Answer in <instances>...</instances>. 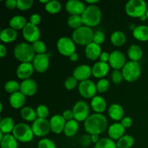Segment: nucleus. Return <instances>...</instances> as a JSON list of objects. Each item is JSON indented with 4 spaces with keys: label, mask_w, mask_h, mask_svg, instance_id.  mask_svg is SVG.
<instances>
[{
    "label": "nucleus",
    "mask_w": 148,
    "mask_h": 148,
    "mask_svg": "<svg viewBox=\"0 0 148 148\" xmlns=\"http://www.w3.org/2000/svg\"><path fill=\"white\" fill-rule=\"evenodd\" d=\"M108 127V121L101 114H93L89 116L84 123L85 130L91 134H100Z\"/></svg>",
    "instance_id": "1"
},
{
    "label": "nucleus",
    "mask_w": 148,
    "mask_h": 148,
    "mask_svg": "<svg viewBox=\"0 0 148 148\" xmlns=\"http://www.w3.org/2000/svg\"><path fill=\"white\" fill-rule=\"evenodd\" d=\"M81 17L84 25L90 27H95L101 23L102 12L98 6L91 4L86 7Z\"/></svg>",
    "instance_id": "2"
},
{
    "label": "nucleus",
    "mask_w": 148,
    "mask_h": 148,
    "mask_svg": "<svg viewBox=\"0 0 148 148\" xmlns=\"http://www.w3.org/2000/svg\"><path fill=\"white\" fill-rule=\"evenodd\" d=\"M35 51L33 46L27 43H20L14 49V57L22 63H30L35 56Z\"/></svg>",
    "instance_id": "3"
},
{
    "label": "nucleus",
    "mask_w": 148,
    "mask_h": 148,
    "mask_svg": "<svg viewBox=\"0 0 148 148\" xmlns=\"http://www.w3.org/2000/svg\"><path fill=\"white\" fill-rule=\"evenodd\" d=\"M94 33L91 27L82 25L74 30L72 33V40L75 43L82 46H88L93 42Z\"/></svg>",
    "instance_id": "4"
},
{
    "label": "nucleus",
    "mask_w": 148,
    "mask_h": 148,
    "mask_svg": "<svg viewBox=\"0 0 148 148\" xmlns=\"http://www.w3.org/2000/svg\"><path fill=\"white\" fill-rule=\"evenodd\" d=\"M147 10V4L144 0H130L125 5L126 13L132 17H140L146 14Z\"/></svg>",
    "instance_id": "5"
},
{
    "label": "nucleus",
    "mask_w": 148,
    "mask_h": 148,
    "mask_svg": "<svg viewBox=\"0 0 148 148\" xmlns=\"http://www.w3.org/2000/svg\"><path fill=\"white\" fill-rule=\"evenodd\" d=\"M12 135L17 141L21 143H28L33 140L34 134L30 126L25 123H19L14 126Z\"/></svg>",
    "instance_id": "6"
},
{
    "label": "nucleus",
    "mask_w": 148,
    "mask_h": 148,
    "mask_svg": "<svg viewBox=\"0 0 148 148\" xmlns=\"http://www.w3.org/2000/svg\"><path fill=\"white\" fill-rule=\"evenodd\" d=\"M123 77L128 82H134L137 80L141 74V66L137 62H127L121 70Z\"/></svg>",
    "instance_id": "7"
},
{
    "label": "nucleus",
    "mask_w": 148,
    "mask_h": 148,
    "mask_svg": "<svg viewBox=\"0 0 148 148\" xmlns=\"http://www.w3.org/2000/svg\"><path fill=\"white\" fill-rule=\"evenodd\" d=\"M31 128L34 135L44 137L51 131L50 122L46 119L37 118L32 124Z\"/></svg>",
    "instance_id": "8"
},
{
    "label": "nucleus",
    "mask_w": 148,
    "mask_h": 148,
    "mask_svg": "<svg viewBox=\"0 0 148 148\" xmlns=\"http://www.w3.org/2000/svg\"><path fill=\"white\" fill-rule=\"evenodd\" d=\"M57 49L61 54L66 56H70L75 53L76 46L73 40L67 37H62L57 42Z\"/></svg>",
    "instance_id": "9"
},
{
    "label": "nucleus",
    "mask_w": 148,
    "mask_h": 148,
    "mask_svg": "<svg viewBox=\"0 0 148 148\" xmlns=\"http://www.w3.org/2000/svg\"><path fill=\"white\" fill-rule=\"evenodd\" d=\"M72 111L75 120L77 121H85L89 116V106L85 101H79L75 104Z\"/></svg>",
    "instance_id": "10"
},
{
    "label": "nucleus",
    "mask_w": 148,
    "mask_h": 148,
    "mask_svg": "<svg viewBox=\"0 0 148 148\" xmlns=\"http://www.w3.org/2000/svg\"><path fill=\"white\" fill-rule=\"evenodd\" d=\"M79 92L83 98H94L97 92L96 85L92 81L86 79L80 82L78 87Z\"/></svg>",
    "instance_id": "11"
},
{
    "label": "nucleus",
    "mask_w": 148,
    "mask_h": 148,
    "mask_svg": "<svg viewBox=\"0 0 148 148\" xmlns=\"http://www.w3.org/2000/svg\"><path fill=\"white\" fill-rule=\"evenodd\" d=\"M23 35L27 41L33 43L38 40L40 37V30L38 26L34 25L30 23H27L25 27L23 29Z\"/></svg>",
    "instance_id": "12"
},
{
    "label": "nucleus",
    "mask_w": 148,
    "mask_h": 148,
    "mask_svg": "<svg viewBox=\"0 0 148 148\" xmlns=\"http://www.w3.org/2000/svg\"><path fill=\"white\" fill-rule=\"evenodd\" d=\"M109 64L114 69H119L124 67L126 62L125 55L120 51H114L110 53Z\"/></svg>",
    "instance_id": "13"
},
{
    "label": "nucleus",
    "mask_w": 148,
    "mask_h": 148,
    "mask_svg": "<svg viewBox=\"0 0 148 148\" xmlns=\"http://www.w3.org/2000/svg\"><path fill=\"white\" fill-rule=\"evenodd\" d=\"M33 65L37 72L40 73L46 72L49 66V55L46 53L36 55L33 61Z\"/></svg>",
    "instance_id": "14"
},
{
    "label": "nucleus",
    "mask_w": 148,
    "mask_h": 148,
    "mask_svg": "<svg viewBox=\"0 0 148 148\" xmlns=\"http://www.w3.org/2000/svg\"><path fill=\"white\" fill-rule=\"evenodd\" d=\"M49 122H50L51 131L55 134H60L64 130L66 121L63 116L56 114L51 117Z\"/></svg>",
    "instance_id": "15"
},
{
    "label": "nucleus",
    "mask_w": 148,
    "mask_h": 148,
    "mask_svg": "<svg viewBox=\"0 0 148 148\" xmlns=\"http://www.w3.org/2000/svg\"><path fill=\"white\" fill-rule=\"evenodd\" d=\"M86 7L79 0H69L66 3V10L71 15H82Z\"/></svg>",
    "instance_id": "16"
},
{
    "label": "nucleus",
    "mask_w": 148,
    "mask_h": 148,
    "mask_svg": "<svg viewBox=\"0 0 148 148\" xmlns=\"http://www.w3.org/2000/svg\"><path fill=\"white\" fill-rule=\"evenodd\" d=\"M38 85L33 79H27L23 80L20 84V92L25 96H33L36 93Z\"/></svg>",
    "instance_id": "17"
},
{
    "label": "nucleus",
    "mask_w": 148,
    "mask_h": 148,
    "mask_svg": "<svg viewBox=\"0 0 148 148\" xmlns=\"http://www.w3.org/2000/svg\"><path fill=\"white\" fill-rule=\"evenodd\" d=\"M92 75V68L86 64H82L77 66L73 71V77L77 81L86 80Z\"/></svg>",
    "instance_id": "18"
},
{
    "label": "nucleus",
    "mask_w": 148,
    "mask_h": 148,
    "mask_svg": "<svg viewBox=\"0 0 148 148\" xmlns=\"http://www.w3.org/2000/svg\"><path fill=\"white\" fill-rule=\"evenodd\" d=\"M34 69L33 64L22 63L17 66L16 73L20 79L25 80V79H30V76L33 75Z\"/></svg>",
    "instance_id": "19"
},
{
    "label": "nucleus",
    "mask_w": 148,
    "mask_h": 148,
    "mask_svg": "<svg viewBox=\"0 0 148 148\" xmlns=\"http://www.w3.org/2000/svg\"><path fill=\"white\" fill-rule=\"evenodd\" d=\"M125 128L121 123H114L111 124L108 128V134L110 138L113 140H119L124 136Z\"/></svg>",
    "instance_id": "20"
},
{
    "label": "nucleus",
    "mask_w": 148,
    "mask_h": 148,
    "mask_svg": "<svg viewBox=\"0 0 148 148\" xmlns=\"http://www.w3.org/2000/svg\"><path fill=\"white\" fill-rule=\"evenodd\" d=\"M109 71V65L106 62H98L92 66V75L96 78H103L106 76Z\"/></svg>",
    "instance_id": "21"
},
{
    "label": "nucleus",
    "mask_w": 148,
    "mask_h": 148,
    "mask_svg": "<svg viewBox=\"0 0 148 148\" xmlns=\"http://www.w3.org/2000/svg\"><path fill=\"white\" fill-rule=\"evenodd\" d=\"M101 54V48L100 45L92 42L85 47V55L90 60H96Z\"/></svg>",
    "instance_id": "22"
},
{
    "label": "nucleus",
    "mask_w": 148,
    "mask_h": 148,
    "mask_svg": "<svg viewBox=\"0 0 148 148\" xmlns=\"http://www.w3.org/2000/svg\"><path fill=\"white\" fill-rule=\"evenodd\" d=\"M9 101L12 107L14 108H20L25 103V95L18 91L10 95Z\"/></svg>",
    "instance_id": "23"
},
{
    "label": "nucleus",
    "mask_w": 148,
    "mask_h": 148,
    "mask_svg": "<svg viewBox=\"0 0 148 148\" xmlns=\"http://www.w3.org/2000/svg\"><path fill=\"white\" fill-rule=\"evenodd\" d=\"M91 107L96 114H101L106 108V101L103 97L97 95L91 101Z\"/></svg>",
    "instance_id": "24"
},
{
    "label": "nucleus",
    "mask_w": 148,
    "mask_h": 148,
    "mask_svg": "<svg viewBox=\"0 0 148 148\" xmlns=\"http://www.w3.org/2000/svg\"><path fill=\"white\" fill-rule=\"evenodd\" d=\"M124 108L118 103H114L108 108V115L115 121H119L124 118Z\"/></svg>",
    "instance_id": "25"
},
{
    "label": "nucleus",
    "mask_w": 148,
    "mask_h": 148,
    "mask_svg": "<svg viewBox=\"0 0 148 148\" xmlns=\"http://www.w3.org/2000/svg\"><path fill=\"white\" fill-rule=\"evenodd\" d=\"M17 37V33L14 29L12 27H7L1 30L0 34L1 40L4 43H11L16 40Z\"/></svg>",
    "instance_id": "26"
},
{
    "label": "nucleus",
    "mask_w": 148,
    "mask_h": 148,
    "mask_svg": "<svg viewBox=\"0 0 148 148\" xmlns=\"http://www.w3.org/2000/svg\"><path fill=\"white\" fill-rule=\"evenodd\" d=\"M9 24H10V27L17 30L24 28L27 23V20L24 16L15 15L10 19Z\"/></svg>",
    "instance_id": "27"
},
{
    "label": "nucleus",
    "mask_w": 148,
    "mask_h": 148,
    "mask_svg": "<svg viewBox=\"0 0 148 148\" xmlns=\"http://www.w3.org/2000/svg\"><path fill=\"white\" fill-rule=\"evenodd\" d=\"M127 54L130 60L133 62H138L143 57V50L138 45L133 44L130 46L128 51H127Z\"/></svg>",
    "instance_id": "28"
},
{
    "label": "nucleus",
    "mask_w": 148,
    "mask_h": 148,
    "mask_svg": "<svg viewBox=\"0 0 148 148\" xmlns=\"http://www.w3.org/2000/svg\"><path fill=\"white\" fill-rule=\"evenodd\" d=\"M79 127V123L77 120L72 119L67 121L64 130V134L66 137H73L77 133Z\"/></svg>",
    "instance_id": "29"
},
{
    "label": "nucleus",
    "mask_w": 148,
    "mask_h": 148,
    "mask_svg": "<svg viewBox=\"0 0 148 148\" xmlns=\"http://www.w3.org/2000/svg\"><path fill=\"white\" fill-rule=\"evenodd\" d=\"M133 36L140 41H147L148 40V26L145 25L137 26L133 31Z\"/></svg>",
    "instance_id": "30"
},
{
    "label": "nucleus",
    "mask_w": 148,
    "mask_h": 148,
    "mask_svg": "<svg viewBox=\"0 0 148 148\" xmlns=\"http://www.w3.org/2000/svg\"><path fill=\"white\" fill-rule=\"evenodd\" d=\"M14 120L11 117H5L4 119H1L0 122V130L4 134H8L11 132L13 131L14 128Z\"/></svg>",
    "instance_id": "31"
},
{
    "label": "nucleus",
    "mask_w": 148,
    "mask_h": 148,
    "mask_svg": "<svg viewBox=\"0 0 148 148\" xmlns=\"http://www.w3.org/2000/svg\"><path fill=\"white\" fill-rule=\"evenodd\" d=\"M1 148H17V140L12 134H4V137L1 140Z\"/></svg>",
    "instance_id": "32"
},
{
    "label": "nucleus",
    "mask_w": 148,
    "mask_h": 148,
    "mask_svg": "<svg viewBox=\"0 0 148 148\" xmlns=\"http://www.w3.org/2000/svg\"><path fill=\"white\" fill-rule=\"evenodd\" d=\"M20 115L24 120L27 121H34L36 119V112L33 108L29 106L24 107L20 111Z\"/></svg>",
    "instance_id": "33"
},
{
    "label": "nucleus",
    "mask_w": 148,
    "mask_h": 148,
    "mask_svg": "<svg viewBox=\"0 0 148 148\" xmlns=\"http://www.w3.org/2000/svg\"><path fill=\"white\" fill-rule=\"evenodd\" d=\"M126 36L123 32L121 31H115L111 34V41L114 46H121L125 43L126 42Z\"/></svg>",
    "instance_id": "34"
},
{
    "label": "nucleus",
    "mask_w": 148,
    "mask_h": 148,
    "mask_svg": "<svg viewBox=\"0 0 148 148\" xmlns=\"http://www.w3.org/2000/svg\"><path fill=\"white\" fill-rule=\"evenodd\" d=\"M134 144V139L130 135H124L116 143L118 148H131Z\"/></svg>",
    "instance_id": "35"
},
{
    "label": "nucleus",
    "mask_w": 148,
    "mask_h": 148,
    "mask_svg": "<svg viewBox=\"0 0 148 148\" xmlns=\"http://www.w3.org/2000/svg\"><path fill=\"white\" fill-rule=\"evenodd\" d=\"M45 9L49 13L56 14V13H58L61 10L62 4L59 1H56V0H51V1H49L45 5Z\"/></svg>",
    "instance_id": "36"
},
{
    "label": "nucleus",
    "mask_w": 148,
    "mask_h": 148,
    "mask_svg": "<svg viewBox=\"0 0 148 148\" xmlns=\"http://www.w3.org/2000/svg\"><path fill=\"white\" fill-rule=\"evenodd\" d=\"M95 148H117V145L111 138H102L95 144Z\"/></svg>",
    "instance_id": "37"
},
{
    "label": "nucleus",
    "mask_w": 148,
    "mask_h": 148,
    "mask_svg": "<svg viewBox=\"0 0 148 148\" xmlns=\"http://www.w3.org/2000/svg\"><path fill=\"white\" fill-rule=\"evenodd\" d=\"M67 24L69 27L76 30L80 27L83 23L80 15H71L68 18Z\"/></svg>",
    "instance_id": "38"
},
{
    "label": "nucleus",
    "mask_w": 148,
    "mask_h": 148,
    "mask_svg": "<svg viewBox=\"0 0 148 148\" xmlns=\"http://www.w3.org/2000/svg\"><path fill=\"white\" fill-rule=\"evenodd\" d=\"M20 89V85L15 80H9L4 85V90L10 94L18 92Z\"/></svg>",
    "instance_id": "39"
},
{
    "label": "nucleus",
    "mask_w": 148,
    "mask_h": 148,
    "mask_svg": "<svg viewBox=\"0 0 148 148\" xmlns=\"http://www.w3.org/2000/svg\"><path fill=\"white\" fill-rule=\"evenodd\" d=\"M33 49H34L35 52L37 53L38 54H43V53H46V46L45 43L41 40H38L37 41L34 42L32 45Z\"/></svg>",
    "instance_id": "40"
},
{
    "label": "nucleus",
    "mask_w": 148,
    "mask_h": 148,
    "mask_svg": "<svg viewBox=\"0 0 148 148\" xmlns=\"http://www.w3.org/2000/svg\"><path fill=\"white\" fill-rule=\"evenodd\" d=\"M110 86L109 81L106 79H100L96 85L97 88V91L98 92H101V93H103V92H106L108 90Z\"/></svg>",
    "instance_id": "41"
},
{
    "label": "nucleus",
    "mask_w": 148,
    "mask_h": 148,
    "mask_svg": "<svg viewBox=\"0 0 148 148\" xmlns=\"http://www.w3.org/2000/svg\"><path fill=\"white\" fill-rule=\"evenodd\" d=\"M36 112L38 118L40 119H46L49 114V108L45 105L38 106L36 108Z\"/></svg>",
    "instance_id": "42"
},
{
    "label": "nucleus",
    "mask_w": 148,
    "mask_h": 148,
    "mask_svg": "<svg viewBox=\"0 0 148 148\" xmlns=\"http://www.w3.org/2000/svg\"><path fill=\"white\" fill-rule=\"evenodd\" d=\"M38 148H56L55 143L51 140L43 138L38 142Z\"/></svg>",
    "instance_id": "43"
},
{
    "label": "nucleus",
    "mask_w": 148,
    "mask_h": 148,
    "mask_svg": "<svg viewBox=\"0 0 148 148\" xmlns=\"http://www.w3.org/2000/svg\"><path fill=\"white\" fill-rule=\"evenodd\" d=\"M33 0H17V7L21 10H27L32 7Z\"/></svg>",
    "instance_id": "44"
},
{
    "label": "nucleus",
    "mask_w": 148,
    "mask_h": 148,
    "mask_svg": "<svg viewBox=\"0 0 148 148\" xmlns=\"http://www.w3.org/2000/svg\"><path fill=\"white\" fill-rule=\"evenodd\" d=\"M111 79H112V81L114 82V83L119 84L122 82L124 77H123L122 73L119 70H118V69H114L113 71L112 74H111Z\"/></svg>",
    "instance_id": "45"
},
{
    "label": "nucleus",
    "mask_w": 148,
    "mask_h": 148,
    "mask_svg": "<svg viewBox=\"0 0 148 148\" xmlns=\"http://www.w3.org/2000/svg\"><path fill=\"white\" fill-rule=\"evenodd\" d=\"M77 80L73 76L67 77L64 82L65 88L69 90H73L77 86Z\"/></svg>",
    "instance_id": "46"
},
{
    "label": "nucleus",
    "mask_w": 148,
    "mask_h": 148,
    "mask_svg": "<svg viewBox=\"0 0 148 148\" xmlns=\"http://www.w3.org/2000/svg\"><path fill=\"white\" fill-rule=\"evenodd\" d=\"M105 40V35L101 31H96L94 33L93 36V42L100 45L103 43Z\"/></svg>",
    "instance_id": "47"
},
{
    "label": "nucleus",
    "mask_w": 148,
    "mask_h": 148,
    "mask_svg": "<svg viewBox=\"0 0 148 148\" xmlns=\"http://www.w3.org/2000/svg\"><path fill=\"white\" fill-rule=\"evenodd\" d=\"M81 145L84 147H87V146H89L90 145V143H92V140H91V136L89 134H85L83 135L81 138Z\"/></svg>",
    "instance_id": "48"
},
{
    "label": "nucleus",
    "mask_w": 148,
    "mask_h": 148,
    "mask_svg": "<svg viewBox=\"0 0 148 148\" xmlns=\"http://www.w3.org/2000/svg\"><path fill=\"white\" fill-rule=\"evenodd\" d=\"M121 124L124 128H130L132 125V119L129 116H125L121 119Z\"/></svg>",
    "instance_id": "49"
},
{
    "label": "nucleus",
    "mask_w": 148,
    "mask_h": 148,
    "mask_svg": "<svg viewBox=\"0 0 148 148\" xmlns=\"http://www.w3.org/2000/svg\"><path fill=\"white\" fill-rule=\"evenodd\" d=\"M40 16L38 14H33L30 16V23L31 24L37 26L40 23Z\"/></svg>",
    "instance_id": "50"
},
{
    "label": "nucleus",
    "mask_w": 148,
    "mask_h": 148,
    "mask_svg": "<svg viewBox=\"0 0 148 148\" xmlns=\"http://www.w3.org/2000/svg\"><path fill=\"white\" fill-rule=\"evenodd\" d=\"M62 116L66 121H70V120L73 119L74 118L73 111H71V110H66L63 112Z\"/></svg>",
    "instance_id": "51"
},
{
    "label": "nucleus",
    "mask_w": 148,
    "mask_h": 148,
    "mask_svg": "<svg viewBox=\"0 0 148 148\" xmlns=\"http://www.w3.org/2000/svg\"><path fill=\"white\" fill-rule=\"evenodd\" d=\"M17 1L16 0H7L5 1V5L8 9L12 10V9L17 7Z\"/></svg>",
    "instance_id": "52"
},
{
    "label": "nucleus",
    "mask_w": 148,
    "mask_h": 148,
    "mask_svg": "<svg viewBox=\"0 0 148 148\" xmlns=\"http://www.w3.org/2000/svg\"><path fill=\"white\" fill-rule=\"evenodd\" d=\"M110 58V54L108 53V52H103L101 53V56H100V60L102 62H106L107 63V62L109 61Z\"/></svg>",
    "instance_id": "53"
},
{
    "label": "nucleus",
    "mask_w": 148,
    "mask_h": 148,
    "mask_svg": "<svg viewBox=\"0 0 148 148\" xmlns=\"http://www.w3.org/2000/svg\"><path fill=\"white\" fill-rule=\"evenodd\" d=\"M7 54V49L3 44L0 45V56L1 58L4 57Z\"/></svg>",
    "instance_id": "54"
},
{
    "label": "nucleus",
    "mask_w": 148,
    "mask_h": 148,
    "mask_svg": "<svg viewBox=\"0 0 148 148\" xmlns=\"http://www.w3.org/2000/svg\"><path fill=\"white\" fill-rule=\"evenodd\" d=\"M91 140H92V143H95L96 144L98 141L100 140L99 139V134H91Z\"/></svg>",
    "instance_id": "55"
},
{
    "label": "nucleus",
    "mask_w": 148,
    "mask_h": 148,
    "mask_svg": "<svg viewBox=\"0 0 148 148\" xmlns=\"http://www.w3.org/2000/svg\"><path fill=\"white\" fill-rule=\"evenodd\" d=\"M78 58H79V56H78V54L76 53V52L72 53V54L69 56V59H70L71 61H72V62H76V61L78 59Z\"/></svg>",
    "instance_id": "56"
},
{
    "label": "nucleus",
    "mask_w": 148,
    "mask_h": 148,
    "mask_svg": "<svg viewBox=\"0 0 148 148\" xmlns=\"http://www.w3.org/2000/svg\"><path fill=\"white\" fill-rule=\"evenodd\" d=\"M99 1V0H86V2L89 3V4H95V3H98Z\"/></svg>",
    "instance_id": "57"
},
{
    "label": "nucleus",
    "mask_w": 148,
    "mask_h": 148,
    "mask_svg": "<svg viewBox=\"0 0 148 148\" xmlns=\"http://www.w3.org/2000/svg\"><path fill=\"white\" fill-rule=\"evenodd\" d=\"M140 20H142V21H145V20L147 19V16H146V14H143V15H142L141 17H140Z\"/></svg>",
    "instance_id": "58"
},
{
    "label": "nucleus",
    "mask_w": 148,
    "mask_h": 148,
    "mask_svg": "<svg viewBox=\"0 0 148 148\" xmlns=\"http://www.w3.org/2000/svg\"><path fill=\"white\" fill-rule=\"evenodd\" d=\"M135 28H136V26L134 25H130V29L131 30H132V31H134V30Z\"/></svg>",
    "instance_id": "59"
},
{
    "label": "nucleus",
    "mask_w": 148,
    "mask_h": 148,
    "mask_svg": "<svg viewBox=\"0 0 148 148\" xmlns=\"http://www.w3.org/2000/svg\"><path fill=\"white\" fill-rule=\"evenodd\" d=\"M4 133H3L1 131H0V141H1L3 138H4Z\"/></svg>",
    "instance_id": "60"
},
{
    "label": "nucleus",
    "mask_w": 148,
    "mask_h": 148,
    "mask_svg": "<svg viewBox=\"0 0 148 148\" xmlns=\"http://www.w3.org/2000/svg\"><path fill=\"white\" fill-rule=\"evenodd\" d=\"M39 1H40V3H45V4H47L48 2H49V0H39Z\"/></svg>",
    "instance_id": "61"
},
{
    "label": "nucleus",
    "mask_w": 148,
    "mask_h": 148,
    "mask_svg": "<svg viewBox=\"0 0 148 148\" xmlns=\"http://www.w3.org/2000/svg\"><path fill=\"white\" fill-rule=\"evenodd\" d=\"M0 106H1V110H0V112H1V111H2V110H3V106H2V103H0Z\"/></svg>",
    "instance_id": "62"
},
{
    "label": "nucleus",
    "mask_w": 148,
    "mask_h": 148,
    "mask_svg": "<svg viewBox=\"0 0 148 148\" xmlns=\"http://www.w3.org/2000/svg\"><path fill=\"white\" fill-rule=\"evenodd\" d=\"M146 16H147V19H148V9H147V12H146Z\"/></svg>",
    "instance_id": "63"
}]
</instances>
